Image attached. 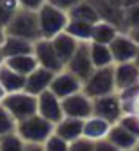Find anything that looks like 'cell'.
Instances as JSON below:
<instances>
[{
	"label": "cell",
	"instance_id": "obj_29",
	"mask_svg": "<svg viewBox=\"0 0 139 151\" xmlns=\"http://www.w3.org/2000/svg\"><path fill=\"white\" fill-rule=\"evenodd\" d=\"M16 132V119L7 112V109L0 103V137Z\"/></svg>",
	"mask_w": 139,
	"mask_h": 151
},
{
	"label": "cell",
	"instance_id": "obj_1",
	"mask_svg": "<svg viewBox=\"0 0 139 151\" xmlns=\"http://www.w3.org/2000/svg\"><path fill=\"white\" fill-rule=\"evenodd\" d=\"M6 36H14V37H22L25 41L36 43L41 39V32H39V20H38V11H30V9H18V13L13 16V20L7 23V27L4 29Z\"/></svg>",
	"mask_w": 139,
	"mask_h": 151
},
{
	"label": "cell",
	"instance_id": "obj_43",
	"mask_svg": "<svg viewBox=\"0 0 139 151\" xmlns=\"http://www.w3.org/2000/svg\"><path fill=\"white\" fill-rule=\"evenodd\" d=\"M4 39H6V30L0 27V45H2V41H4Z\"/></svg>",
	"mask_w": 139,
	"mask_h": 151
},
{
	"label": "cell",
	"instance_id": "obj_26",
	"mask_svg": "<svg viewBox=\"0 0 139 151\" xmlns=\"http://www.w3.org/2000/svg\"><path fill=\"white\" fill-rule=\"evenodd\" d=\"M66 34H70L72 37H75L77 41H91V34H93V23L88 22H80V20H70L66 29Z\"/></svg>",
	"mask_w": 139,
	"mask_h": 151
},
{
	"label": "cell",
	"instance_id": "obj_23",
	"mask_svg": "<svg viewBox=\"0 0 139 151\" xmlns=\"http://www.w3.org/2000/svg\"><path fill=\"white\" fill-rule=\"evenodd\" d=\"M68 18L70 20H80V22H88V23H98L100 16L95 9V6L89 2V0H84V2L77 4L72 11H68Z\"/></svg>",
	"mask_w": 139,
	"mask_h": 151
},
{
	"label": "cell",
	"instance_id": "obj_6",
	"mask_svg": "<svg viewBox=\"0 0 139 151\" xmlns=\"http://www.w3.org/2000/svg\"><path fill=\"white\" fill-rule=\"evenodd\" d=\"M93 116L102 117V119L109 121L111 124L118 123L119 117L123 116V107H121L118 93H111L105 96L93 98Z\"/></svg>",
	"mask_w": 139,
	"mask_h": 151
},
{
	"label": "cell",
	"instance_id": "obj_19",
	"mask_svg": "<svg viewBox=\"0 0 139 151\" xmlns=\"http://www.w3.org/2000/svg\"><path fill=\"white\" fill-rule=\"evenodd\" d=\"M25 80L27 77L16 73L14 69H11L6 62L0 66V86L4 87V91L9 93H20L25 91Z\"/></svg>",
	"mask_w": 139,
	"mask_h": 151
},
{
	"label": "cell",
	"instance_id": "obj_40",
	"mask_svg": "<svg viewBox=\"0 0 139 151\" xmlns=\"http://www.w3.org/2000/svg\"><path fill=\"white\" fill-rule=\"evenodd\" d=\"M132 114H137L139 116V96H137V100H135V103H134V112Z\"/></svg>",
	"mask_w": 139,
	"mask_h": 151
},
{
	"label": "cell",
	"instance_id": "obj_30",
	"mask_svg": "<svg viewBox=\"0 0 139 151\" xmlns=\"http://www.w3.org/2000/svg\"><path fill=\"white\" fill-rule=\"evenodd\" d=\"M118 124H121L127 132H130L132 135H135L139 139V116L137 114H123L119 117Z\"/></svg>",
	"mask_w": 139,
	"mask_h": 151
},
{
	"label": "cell",
	"instance_id": "obj_5",
	"mask_svg": "<svg viewBox=\"0 0 139 151\" xmlns=\"http://www.w3.org/2000/svg\"><path fill=\"white\" fill-rule=\"evenodd\" d=\"M2 105L16 119V123L38 114V96L29 94L25 91L6 94V98L2 100Z\"/></svg>",
	"mask_w": 139,
	"mask_h": 151
},
{
	"label": "cell",
	"instance_id": "obj_27",
	"mask_svg": "<svg viewBox=\"0 0 139 151\" xmlns=\"http://www.w3.org/2000/svg\"><path fill=\"white\" fill-rule=\"evenodd\" d=\"M25 146L27 142L16 132L0 137V151H25Z\"/></svg>",
	"mask_w": 139,
	"mask_h": 151
},
{
	"label": "cell",
	"instance_id": "obj_15",
	"mask_svg": "<svg viewBox=\"0 0 139 151\" xmlns=\"http://www.w3.org/2000/svg\"><path fill=\"white\" fill-rule=\"evenodd\" d=\"M54 77H55V73L54 71H50V69H46V68H36L29 77H27V80H25V93H29V94H34V96H38V94H41L43 91H48L50 89V84H52V80H54Z\"/></svg>",
	"mask_w": 139,
	"mask_h": 151
},
{
	"label": "cell",
	"instance_id": "obj_35",
	"mask_svg": "<svg viewBox=\"0 0 139 151\" xmlns=\"http://www.w3.org/2000/svg\"><path fill=\"white\" fill-rule=\"evenodd\" d=\"M46 0H18V4L22 9H30V11H38Z\"/></svg>",
	"mask_w": 139,
	"mask_h": 151
},
{
	"label": "cell",
	"instance_id": "obj_34",
	"mask_svg": "<svg viewBox=\"0 0 139 151\" xmlns=\"http://www.w3.org/2000/svg\"><path fill=\"white\" fill-rule=\"evenodd\" d=\"M46 2H48V4H52L54 7H57V9H61V11L68 13V11H72L77 4L84 2V0H46Z\"/></svg>",
	"mask_w": 139,
	"mask_h": 151
},
{
	"label": "cell",
	"instance_id": "obj_28",
	"mask_svg": "<svg viewBox=\"0 0 139 151\" xmlns=\"http://www.w3.org/2000/svg\"><path fill=\"white\" fill-rule=\"evenodd\" d=\"M20 4L18 0H0V27L6 29L13 16L18 13Z\"/></svg>",
	"mask_w": 139,
	"mask_h": 151
},
{
	"label": "cell",
	"instance_id": "obj_20",
	"mask_svg": "<svg viewBox=\"0 0 139 151\" xmlns=\"http://www.w3.org/2000/svg\"><path fill=\"white\" fill-rule=\"evenodd\" d=\"M2 52L4 57H16V55H30L34 53V43L25 41L22 37H14V36H6V39L2 41Z\"/></svg>",
	"mask_w": 139,
	"mask_h": 151
},
{
	"label": "cell",
	"instance_id": "obj_4",
	"mask_svg": "<svg viewBox=\"0 0 139 151\" xmlns=\"http://www.w3.org/2000/svg\"><path fill=\"white\" fill-rule=\"evenodd\" d=\"M82 93L88 94L91 100L98 96H105L111 93H116L114 86V64L107 68H98L93 71V75L84 82Z\"/></svg>",
	"mask_w": 139,
	"mask_h": 151
},
{
	"label": "cell",
	"instance_id": "obj_38",
	"mask_svg": "<svg viewBox=\"0 0 139 151\" xmlns=\"http://www.w3.org/2000/svg\"><path fill=\"white\" fill-rule=\"evenodd\" d=\"M25 151H45V147H43V144H27Z\"/></svg>",
	"mask_w": 139,
	"mask_h": 151
},
{
	"label": "cell",
	"instance_id": "obj_16",
	"mask_svg": "<svg viewBox=\"0 0 139 151\" xmlns=\"http://www.w3.org/2000/svg\"><path fill=\"white\" fill-rule=\"evenodd\" d=\"M50 41H52V46H54V50H55V53H57L59 60H61V62H62V66L66 68V64L70 62V59H72V57H73V53L77 52V48H79V43H80V41H77L75 37H72V36L66 34V32L57 34V36H55V37H52Z\"/></svg>",
	"mask_w": 139,
	"mask_h": 151
},
{
	"label": "cell",
	"instance_id": "obj_18",
	"mask_svg": "<svg viewBox=\"0 0 139 151\" xmlns=\"http://www.w3.org/2000/svg\"><path fill=\"white\" fill-rule=\"evenodd\" d=\"M111 144H114L119 151H132L134 149V146L137 144V137L135 135H132L130 132H127L121 124H118V123H114L112 126H111V130H109V133H107V137H105Z\"/></svg>",
	"mask_w": 139,
	"mask_h": 151
},
{
	"label": "cell",
	"instance_id": "obj_45",
	"mask_svg": "<svg viewBox=\"0 0 139 151\" xmlns=\"http://www.w3.org/2000/svg\"><path fill=\"white\" fill-rule=\"evenodd\" d=\"M135 62H137V66H139V52H137V57H135Z\"/></svg>",
	"mask_w": 139,
	"mask_h": 151
},
{
	"label": "cell",
	"instance_id": "obj_44",
	"mask_svg": "<svg viewBox=\"0 0 139 151\" xmlns=\"http://www.w3.org/2000/svg\"><path fill=\"white\" fill-rule=\"evenodd\" d=\"M132 151H139V140H137V144L134 146V149H132Z\"/></svg>",
	"mask_w": 139,
	"mask_h": 151
},
{
	"label": "cell",
	"instance_id": "obj_37",
	"mask_svg": "<svg viewBox=\"0 0 139 151\" xmlns=\"http://www.w3.org/2000/svg\"><path fill=\"white\" fill-rule=\"evenodd\" d=\"M114 2L125 11V9H128L130 6H135V4H139V0H114Z\"/></svg>",
	"mask_w": 139,
	"mask_h": 151
},
{
	"label": "cell",
	"instance_id": "obj_32",
	"mask_svg": "<svg viewBox=\"0 0 139 151\" xmlns=\"http://www.w3.org/2000/svg\"><path fill=\"white\" fill-rule=\"evenodd\" d=\"M134 29H139V4L125 9V30L128 32Z\"/></svg>",
	"mask_w": 139,
	"mask_h": 151
},
{
	"label": "cell",
	"instance_id": "obj_24",
	"mask_svg": "<svg viewBox=\"0 0 139 151\" xmlns=\"http://www.w3.org/2000/svg\"><path fill=\"white\" fill-rule=\"evenodd\" d=\"M89 55H91V60H93L95 69L107 68V66H112L114 64L109 45H100V43L89 41Z\"/></svg>",
	"mask_w": 139,
	"mask_h": 151
},
{
	"label": "cell",
	"instance_id": "obj_36",
	"mask_svg": "<svg viewBox=\"0 0 139 151\" xmlns=\"http://www.w3.org/2000/svg\"><path fill=\"white\" fill-rule=\"evenodd\" d=\"M95 151H119V149L114 144H111L107 139H102L95 142Z\"/></svg>",
	"mask_w": 139,
	"mask_h": 151
},
{
	"label": "cell",
	"instance_id": "obj_9",
	"mask_svg": "<svg viewBox=\"0 0 139 151\" xmlns=\"http://www.w3.org/2000/svg\"><path fill=\"white\" fill-rule=\"evenodd\" d=\"M82 86H84V82L79 77H75L72 71H68L64 68L62 71L55 73V77H54V80L50 84V91L59 100H64V98L72 96L75 93H80L82 91Z\"/></svg>",
	"mask_w": 139,
	"mask_h": 151
},
{
	"label": "cell",
	"instance_id": "obj_17",
	"mask_svg": "<svg viewBox=\"0 0 139 151\" xmlns=\"http://www.w3.org/2000/svg\"><path fill=\"white\" fill-rule=\"evenodd\" d=\"M54 133H57L61 139H64L66 142H73L77 139L82 137L84 133V119H75V117H62L55 128Z\"/></svg>",
	"mask_w": 139,
	"mask_h": 151
},
{
	"label": "cell",
	"instance_id": "obj_31",
	"mask_svg": "<svg viewBox=\"0 0 139 151\" xmlns=\"http://www.w3.org/2000/svg\"><path fill=\"white\" fill-rule=\"evenodd\" d=\"M45 151H70V142L61 139L57 133H52L45 142H43Z\"/></svg>",
	"mask_w": 139,
	"mask_h": 151
},
{
	"label": "cell",
	"instance_id": "obj_41",
	"mask_svg": "<svg viewBox=\"0 0 139 151\" xmlns=\"http://www.w3.org/2000/svg\"><path fill=\"white\" fill-rule=\"evenodd\" d=\"M6 62V57H4V52H2V45H0V66Z\"/></svg>",
	"mask_w": 139,
	"mask_h": 151
},
{
	"label": "cell",
	"instance_id": "obj_14",
	"mask_svg": "<svg viewBox=\"0 0 139 151\" xmlns=\"http://www.w3.org/2000/svg\"><path fill=\"white\" fill-rule=\"evenodd\" d=\"M139 84V66L135 60L132 62H119L114 64V86L116 93L134 87Z\"/></svg>",
	"mask_w": 139,
	"mask_h": 151
},
{
	"label": "cell",
	"instance_id": "obj_21",
	"mask_svg": "<svg viewBox=\"0 0 139 151\" xmlns=\"http://www.w3.org/2000/svg\"><path fill=\"white\" fill-rule=\"evenodd\" d=\"M111 123L109 121H105V119H102V117H96V116H91V117H88L86 121H84V133H82V137H86V139H91V140H102V139H105L107 137V133H109V130H111Z\"/></svg>",
	"mask_w": 139,
	"mask_h": 151
},
{
	"label": "cell",
	"instance_id": "obj_7",
	"mask_svg": "<svg viewBox=\"0 0 139 151\" xmlns=\"http://www.w3.org/2000/svg\"><path fill=\"white\" fill-rule=\"evenodd\" d=\"M66 69L72 71L82 82H86L93 75L95 66H93V60H91V55H89V41H80L79 43V48L73 53V57L70 59V62L66 64Z\"/></svg>",
	"mask_w": 139,
	"mask_h": 151
},
{
	"label": "cell",
	"instance_id": "obj_12",
	"mask_svg": "<svg viewBox=\"0 0 139 151\" xmlns=\"http://www.w3.org/2000/svg\"><path fill=\"white\" fill-rule=\"evenodd\" d=\"M34 57H36L38 64L41 68H46V69H50L54 73H59V71L64 69V66L59 60V57H57L50 39H43L41 37L39 41L34 43Z\"/></svg>",
	"mask_w": 139,
	"mask_h": 151
},
{
	"label": "cell",
	"instance_id": "obj_10",
	"mask_svg": "<svg viewBox=\"0 0 139 151\" xmlns=\"http://www.w3.org/2000/svg\"><path fill=\"white\" fill-rule=\"evenodd\" d=\"M109 48H111L114 64H119V62H132V60H135L137 52H139V46L134 43V39H132L127 32H119V34L112 39V43L109 45Z\"/></svg>",
	"mask_w": 139,
	"mask_h": 151
},
{
	"label": "cell",
	"instance_id": "obj_33",
	"mask_svg": "<svg viewBox=\"0 0 139 151\" xmlns=\"http://www.w3.org/2000/svg\"><path fill=\"white\" fill-rule=\"evenodd\" d=\"M70 151H95V140L80 137L73 142H70Z\"/></svg>",
	"mask_w": 139,
	"mask_h": 151
},
{
	"label": "cell",
	"instance_id": "obj_3",
	"mask_svg": "<svg viewBox=\"0 0 139 151\" xmlns=\"http://www.w3.org/2000/svg\"><path fill=\"white\" fill-rule=\"evenodd\" d=\"M38 20H39V32H41L43 39H52L57 34L64 32V29L70 22L68 13L54 7L48 2H45L38 9Z\"/></svg>",
	"mask_w": 139,
	"mask_h": 151
},
{
	"label": "cell",
	"instance_id": "obj_2",
	"mask_svg": "<svg viewBox=\"0 0 139 151\" xmlns=\"http://www.w3.org/2000/svg\"><path fill=\"white\" fill-rule=\"evenodd\" d=\"M54 128H55V124L50 123L48 119L41 117L39 114L16 123V133L27 144H43L54 133Z\"/></svg>",
	"mask_w": 139,
	"mask_h": 151
},
{
	"label": "cell",
	"instance_id": "obj_39",
	"mask_svg": "<svg viewBox=\"0 0 139 151\" xmlns=\"http://www.w3.org/2000/svg\"><path fill=\"white\" fill-rule=\"evenodd\" d=\"M127 34H128V36H130V37L134 39V43H135V45L139 46V29H134V30H128Z\"/></svg>",
	"mask_w": 139,
	"mask_h": 151
},
{
	"label": "cell",
	"instance_id": "obj_22",
	"mask_svg": "<svg viewBox=\"0 0 139 151\" xmlns=\"http://www.w3.org/2000/svg\"><path fill=\"white\" fill-rule=\"evenodd\" d=\"M119 34V29L114 27L109 22L100 20L98 23L93 25V34H91V41L93 43H100V45H111L112 39Z\"/></svg>",
	"mask_w": 139,
	"mask_h": 151
},
{
	"label": "cell",
	"instance_id": "obj_13",
	"mask_svg": "<svg viewBox=\"0 0 139 151\" xmlns=\"http://www.w3.org/2000/svg\"><path fill=\"white\" fill-rule=\"evenodd\" d=\"M38 114L45 119H48L50 123L57 124L62 117H64V112H62V105H61V100L48 89V91H43L41 94H38Z\"/></svg>",
	"mask_w": 139,
	"mask_h": 151
},
{
	"label": "cell",
	"instance_id": "obj_42",
	"mask_svg": "<svg viewBox=\"0 0 139 151\" xmlns=\"http://www.w3.org/2000/svg\"><path fill=\"white\" fill-rule=\"evenodd\" d=\"M6 94H7V93L4 91V87H2V86H0V103H2V100L6 98Z\"/></svg>",
	"mask_w": 139,
	"mask_h": 151
},
{
	"label": "cell",
	"instance_id": "obj_8",
	"mask_svg": "<svg viewBox=\"0 0 139 151\" xmlns=\"http://www.w3.org/2000/svg\"><path fill=\"white\" fill-rule=\"evenodd\" d=\"M61 105H62L64 117H75L86 121L88 117L93 116V100L82 91L61 100Z\"/></svg>",
	"mask_w": 139,
	"mask_h": 151
},
{
	"label": "cell",
	"instance_id": "obj_11",
	"mask_svg": "<svg viewBox=\"0 0 139 151\" xmlns=\"http://www.w3.org/2000/svg\"><path fill=\"white\" fill-rule=\"evenodd\" d=\"M95 6L100 20L112 23L114 27L119 29V32H127L125 30V11L114 2V0H89Z\"/></svg>",
	"mask_w": 139,
	"mask_h": 151
},
{
	"label": "cell",
	"instance_id": "obj_25",
	"mask_svg": "<svg viewBox=\"0 0 139 151\" xmlns=\"http://www.w3.org/2000/svg\"><path fill=\"white\" fill-rule=\"evenodd\" d=\"M6 64H7L11 69H14L16 73L23 75V77H29V75H30L36 68H39V64H38L34 53H30V55H16V57H9V59H6Z\"/></svg>",
	"mask_w": 139,
	"mask_h": 151
}]
</instances>
